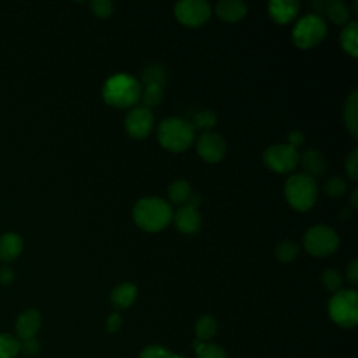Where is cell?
<instances>
[{
	"label": "cell",
	"instance_id": "7c38bea8",
	"mask_svg": "<svg viewBox=\"0 0 358 358\" xmlns=\"http://www.w3.org/2000/svg\"><path fill=\"white\" fill-rule=\"evenodd\" d=\"M42 324L41 313L36 309L24 310L15 322V331L20 341L35 338Z\"/></svg>",
	"mask_w": 358,
	"mask_h": 358
},
{
	"label": "cell",
	"instance_id": "d6a6232c",
	"mask_svg": "<svg viewBox=\"0 0 358 358\" xmlns=\"http://www.w3.org/2000/svg\"><path fill=\"white\" fill-rule=\"evenodd\" d=\"M91 11L98 18H108L113 13V3L109 0H94L90 4Z\"/></svg>",
	"mask_w": 358,
	"mask_h": 358
},
{
	"label": "cell",
	"instance_id": "3957f363",
	"mask_svg": "<svg viewBox=\"0 0 358 358\" xmlns=\"http://www.w3.org/2000/svg\"><path fill=\"white\" fill-rule=\"evenodd\" d=\"M194 131L192 122L183 117H166L164 119L157 130L159 144L172 152H182L187 150L193 140Z\"/></svg>",
	"mask_w": 358,
	"mask_h": 358
},
{
	"label": "cell",
	"instance_id": "2e32d148",
	"mask_svg": "<svg viewBox=\"0 0 358 358\" xmlns=\"http://www.w3.org/2000/svg\"><path fill=\"white\" fill-rule=\"evenodd\" d=\"M248 13L246 3L241 0H221L215 6V14L225 22H236Z\"/></svg>",
	"mask_w": 358,
	"mask_h": 358
},
{
	"label": "cell",
	"instance_id": "83f0119b",
	"mask_svg": "<svg viewBox=\"0 0 358 358\" xmlns=\"http://www.w3.org/2000/svg\"><path fill=\"white\" fill-rule=\"evenodd\" d=\"M141 78H143V83L145 85H150V84L164 85L165 78H166V71L162 66L152 64V66H148V67L144 69Z\"/></svg>",
	"mask_w": 358,
	"mask_h": 358
},
{
	"label": "cell",
	"instance_id": "cb8c5ba5",
	"mask_svg": "<svg viewBox=\"0 0 358 358\" xmlns=\"http://www.w3.org/2000/svg\"><path fill=\"white\" fill-rule=\"evenodd\" d=\"M197 358H228L225 350L214 343H203L200 340L193 341Z\"/></svg>",
	"mask_w": 358,
	"mask_h": 358
},
{
	"label": "cell",
	"instance_id": "5bb4252c",
	"mask_svg": "<svg viewBox=\"0 0 358 358\" xmlns=\"http://www.w3.org/2000/svg\"><path fill=\"white\" fill-rule=\"evenodd\" d=\"M270 17L277 24H288L299 11V1L296 0H273L267 4Z\"/></svg>",
	"mask_w": 358,
	"mask_h": 358
},
{
	"label": "cell",
	"instance_id": "30bf717a",
	"mask_svg": "<svg viewBox=\"0 0 358 358\" xmlns=\"http://www.w3.org/2000/svg\"><path fill=\"white\" fill-rule=\"evenodd\" d=\"M154 127V115L150 108L136 105L129 109L124 117V129L133 138L147 137Z\"/></svg>",
	"mask_w": 358,
	"mask_h": 358
},
{
	"label": "cell",
	"instance_id": "277c9868",
	"mask_svg": "<svg viewBox=\"0 0 358 358\" xmlns=\"http://www.w3.org/2000/svg\"><path fill=\"white\" fill-rule=\"evenodd\" d=\"M284 194L288 204L298 211H308L317 199V183L316 179L306 173L291 175L284 186Z\"/></svg>",
	"mask_w": 358,
	"mask_h": 358
},
{
	"label": "cell",
	"instance_id": "ffe728a7",
	"mask_svg": "<svg viewBox=\"0 0 358 358\" xmlns=\"http://www.w3.org/2000/svg\"><path fill=\"white\" fill-rule=\"evenodd\" d=\"M217 330H218V323L215 317L211 315L200 316L194 324L196 337L203 343H207L208 340H211L217 334Z\"/></svg>",
	"mask_w": 358,
	"mask_h": 358
},
{
	"label": "cell",
	"instance_id": "7a4b0ae2",
	"mask_svg": "<svg viewBox=\"0 0 358 358\" xmlns=\"http://www.w3.org/2000/svg\"><path fill=\"white\" fill-rule=\"evenodd\" d=\"M173 214L168 201L159 197H143L133 207V220L138 228L147 232L164 229L172 220Z\"/></svg>",
	"mask_w": 358,
	"mask_h": 358
},
{
	"label": "cell",
	"instance_id": "44dd1931",
	"mask_svg": "<svg viewBox=\"0 0 358 358\" xmlns=\"http://www.w3.org/2000/svg\"><path fill=\"white\" fill-rule=\"evenodd\" d=\"M357 34H358V25L355 21L347 22L345 27L341 31L340 35V43L341 48L352 57H357L358 55V45H357Z\"/></svg>",
	"mask_w": 358,
	"mask_h": 358
},
{
	"label": "cell",
	"instance_id": "d6986e66",
	"mask_svg": "<svg viewBox=\"0 0 358 358\" xmlns=\"http://www.w3.org/2000/svg\"><path fill=\"white\" fill-rule=\"evenodd\" d=\"M137 298V287L131 282L119 284L110 294V302L116 309L129 308Z\"/></svg>",
	"mask_w": 358,
	"mask_h": 358
},
{
	"label": "cell",
	"instance_id": "4dcf8cb0",
	"mask_svg": "<svg viewBox=\"0 0 358 358\" xmlns=\"http://www.w3.org/2000/svg\"><path fill=\"white\" fill-rule=\"evenodd\" d=\"M140 358H185L183 355L173 354L171 350L162 345H147L141 350Z\"/></svg>",
	"mask_w": 358,
	"mask_h": 358
},
{
	"label": "cell",
	"instance_id": "9a60e30c",
	"mask_svg": "<svg viewBox=\"0 0 358 358\" xmlns=\"http://www.w3.org/2000/svg\"><path fill=\"white\" fill-rule=\"evenodd\" d=\"M299 164L303 168V173H306L310 178L322 176L326 172V158L324 155L313 148H309L303 151L302 155H299Z\"/></svg>",
	"mask_w": 358,
	"mask_h": 358
},
{
	"label": "cell",
	"instance_id": "f35d334b",
	"mask_svg": "<svg viewBox=\"0 0 358 358\" xmlns=\"http://www.w3.org/2000/svg\"><path fill=\"white\" fill-rule=\"evenodd\" d=\"M13 280H14V271L11 270V267L8 266L0 267V284L8 285L13 282Z\"/></svg>",
	"mask_w": 358,
	"mask_h": 358
},
{
	"label": "cell",
	"instance_id": "ab89813d",
	"mask_svg": "<svg viewBox=\"0 0 358 358\" xmlns=\"http://www.w3.org/2000/svg\"><path fill=\"white\" fill-rule=\"evenodd\" d=\"M351 206L352 207L358 206V189H354L351 193Z\"/></svg>",
	"mask_w": 358,
	"mask_h": 358
},
{
	"label": "cell",
	"instance_id": "e575fe53",
	"mask_svg": "<svg viewBox=\"0 0 358 358\" xmlns=\"http://www.w3.org/2000/svg\"><path fill=\"white\" fill-rule=\"evenodd\" d=\"M39 341L36 338H31V340H25V341H20V351L25 352L27 355H35L39 352Z\"/></svg>",
	"mask_w": 358,
	"mask_h": 358
},
{
	"label": "cell",
	"instance_id": "ac0fdd59",
	"mask_svg": "<svg viewBox=\"0 0 358 358\" xmlns=\"http://www.w3.org/2000/svg\"><path fill=\"white\" fill-rule=\"evenodd\" d=\"M344 123L350 134L357 138L358 137V92L354 90L345 99L344 103Z\"/></svg>",
	"mask_w": 358,
	"mask_h": 358
},
{
	"label": "cell",
	"instance_id": "52a82bcc",
	"mask_svg": "<svg viewBox=\"0 0 358 358\" xmlns=\"http://www.w3.org/2000/svg\"><path fill=\"white\" fill-rule=\"evenodd\" d=\"M338 243L337 232L327 225L310 227L303 235V248L315 257H324L334 253Z\"/></svg>",
	"mask_w": 358,
	"mask_h": 358
},
{
	"label": "cell",
	"instance_id": "8d00e7d4",
	"mask_svg": "<svg viewBox=\"0 0 358 358\" xmlns=\"http://www.w3.org/2000/svg\"><path fill=\"white\" fill-rule=\"evenodd\" d=\"M122 326V317L117 312H113L108 316V320H106V331L108 333H116Z\"/></svg>",
	"mask_w": 358,
	"mask_h": 358
},
{
	"label": "cell",
	"instance_id": "7402d4cb",
	"mask_svg": "<svg viewBox=\"0 0 358 358\" xmlns=\"http://www.w3.org/2000/svg\"><path fill=\"white\" fill-rule=\"evenodd\" d=\"M324 13L329 15L330 21L337 25H345L350 18L348 7L341 0H330L324 3Z\"/></svg>",
	"mask_w": 358,
	"mask_h": 358
},
{
	"label": "cell",
	"instance_id": "4316f807",
	"mask_svg": "<svg viewBox=\"0 0 358 358\" xmlns=\"http://www.w3.org/2000/svg\"><path fill=\"white\" fill-rule=\"evenodd\" d=\"M162 96H164V85L150 84V85H145L141 90V98L140 99H143L144 106L151 109L152 106H157L162 101Z\"/></svg>",
	"mask_w": 358,
	"mask_h": 358
},
{
	"label": "cell",
	"instance_id": "4fadbf2b",
	"mask_svg": "<svg viewBox=\"0 0 358 358\" xmlns=\"http://www.w3.org/2000/svg\"><path fill=\"white\" fill-rule=\"evenodd\" d=\"M172 218L175 221V227L178 228V231L187 235L197 232L201 225V217L199 214V210L189 204H183Z\"/></svg>",
	"mask_w": 358,
	"mask_h": 358
},
{
	"label": "cell",
	"instance_id": "f546056e",
	"mask_svg": "<svg viewBox=\"0 0 358 358\" xmlns=\"http://www.w3.org/2000/svg\"><path fill=\"white\" fill-rule=\"evenodd\" d=\"M322 284L330 292H337L341 289L343 277L336 268H327L322 273Z\"/></svg>",
	"mask_w": 358,
	"mask_h": 358
},
{
	"label": "cell",
	"instance_id": "1f68e13d",
	"mask_svg": "<svg viewBox=\"0 0 358 358\" xmlns=\"http://www.w3.org/2000/svg\"><path fill=\"white\" fill-rule=\"evenodd\" d=\"M324 192L334 199L341 197L347 192V183L340 176H331L324 183Z\"/></svg>",
	"mask_w": 358,
	"mask_h": 358
},
{
	"label": "cell",
	"instance_id": "d590c367",
	"mask_svg": "<svg viewBox=\"0 0 358 358\" xmlns=\"http://www.w3.org/2000/svg\"><path fill=\"white\" fill-rule=\"evenodd\" d=\"M345 277H347V281H348L351 285H357V284H358V260H357V259H354V260L347 266Z\"/></svg>",
	"mask_w": 358,
	"mask_h": 358
},
{
	"label": "cell",
	"instance_id": "484cf974",
	"mask_svg": "<svg viewBox=\"0 0 358 358\" xmlns=\"http://www.w3.org/2000/svg\"><path fill=\"white\" fill-rule=\"evenodd\" d=\"M20 340L11 334H0V358H15L20 354Z\"/></svg>",
	"mask_w": 358,
	"mask_h": 358
},
{
	"label": "cell",
	"instance_id": "9c48e42d",
	"mask_svg": "<svg viewBox=\"0 0 358 358\" xmlns=\"http://www.w3.org/2000/svg\"><path fill=\"white\" fill-rule=\"evenodd\" d=\"M173 11L176 20L190 28L204 25L211 15V7L206 0H182L175 4Z\"/></svg>",
	"mask_w": 358,
	"mask_h": 358
},
{
	"label": "cell",
	"instance_id": "603a6c76",
	"mask_svg": "<svg viewBox=\"0 0 358 358\" xmlns=\"http://www.w3.org/2000/svg\"><path fill=\"white\" fill-rule=\"evenodd\" d=\"M190 193H192L190 183L185 179H176L168 187L169 200L175 204H185L187 201Z\"/></svg>",
	"mask_w": 358,
	"mask_h": 358
},
{
	"label": "cell",
	"instance_id": "e0dca14e",
	"mask_svg": "<svg viewBox=\"0 0 358 358\" xmlns=\"http://www.w3.org/2000/svg\"><path fill=\"white\" fill-rule=\"evenodd\" d=\"M22 252V239L15 232H6L0 236V262L10 263Z\"/></svg>",
	"mask_w": 358,
	"mask_h": 358
},
{
	"label": "cell",
	"instance_id": "836d02e7",
	"mask_svg": "<svg viewBox=\"0 0 358 358\" xmlns=\"http://www.w3.org/2000/svg\"><path fill=\"white\" fill-rule=\"evenodd\" d=\"M344 166H345V173H347V176H348L351 180L355 182V180L358 179V148H354V150L348 154Z\"/></svg>",
	"mask_w": 358,
	"mask_h": 358
},
{
	"label": "cell",
	"instance_id": "f1b7e54d",
	"mask_svg": "<svg viewBox=\"0 0 358 358\" xmlns=\"http://www.w3.org/2000/svg\"><path fill=\"white\" fill-rule=\"evenodd\" d=\"M215 123H217V115L211 109H203V110L197 112L192 122L194 129H200V130H206V131H210V129H213L215 126Z\"/></svg>",
	"mask_w": 358,
	"mask_h": 358
},
{
	"label": "cell",
	"instance_id": "ba28073f",
	"mask_svg": "<svg viewBox=\"0 0 358 358\" xmlns=\"http://www.w3.org/2000/svg\"><path fill=\"white\" fill-rule=\"evenodd\" d=\"M263 161L268 169L277 173H287L299 164V152L287 143L273 144L263 152Z\"/></svg>",
	"mask_w": 358,
	"mask_h": 358
},
{
	"label": "cell",
	"instance_id": "6da1fadb",
	"mask_svg": "<svg viewBox=\"0 0 358 358\" xmlns=\"http://www.w3.org/2000/svg\"><path fill=\"white\" fill-rule=\"evenodd\" d=\"M141 83L136 77L127 73H117L103 83L102 98L113 108H133L141 98Z\"/></svg>",
	"mask_w": 358,
	"mask_h": 358
},
{
	"label": "cell",
	"instance_id": "74e56055",
	"mask_svg": "<svg viewBox=\"0 0 358 358\" xmlns=\"http://www.w3.org/2000/svg\"><path fill=\"white\" fill-rule=\"evenodd\" d=\"M303 141H305V136H303L302 131L294 130V131H289V133H288V143H287V144L292 145L294 148L298 150V147L302 145Z\"/></svg>",
	"mask_w": 358,
	"mask_h": 358
},
{
	"label": "cell",
	"instance_id": "8992f818",
	"mask_svg": "<svg viewBox=\"0 0 358 358\" xmlns=\"http://www.w3.org/2000/svg\"><path fill=\"white\" fill-rule=\"evenodd\" d=\"M327 35V24L319 14H306L292 28V42L301 49L317 46Z\"/></svg>",
	"mask_w": 358,
	"mask_h": 358
},
{
	"label": "cell",
	"instance_id": "5b68a950",
	"mask_svg": "<svg viewBox=\"0 0 358 358\" xmlns=\"http://www.w3.org/2000/svg\"><path fill=\"white\" fill-rule=\"evenodd\" d=\"M330 319L345 329L358 323V294L355 289H340L329 301Z\"/></svg>",
	"mask_w": 358,
	"mask_h": 358
},
{
	"label": "cell",
	"instance_id": "8fae6325",
	"mask_svg": "<svg viewBox=\"0 0 358 358\" xmlns=\"http://www.w3.org/2000/svg\"><path fill=\"white\" fill-rule=\"evenodd\" d=\"M196 151L206 162H220L227 152L224 137L217 131H204L196 141Z\"/></svg>",
	"mask_w": 358,
	"mask_h": 358
},
{
	"label": "cell",
	"instance_id": "d4e9b609",
	"mask_svg": "<svg viewBox=\"0 0 358 358\" xmlns=\"http://www.w3.org/2000/svg\"><path fill=\"white\" fill-rule=\"evenodd\" d=\"M298 253H299V246L294 241H284L278 243L274 250L277 260H280L281 263H289L295 260Z\"/></svg>",
	"mask_w": 358,
	"mask_h": 358
}]
</instances>
